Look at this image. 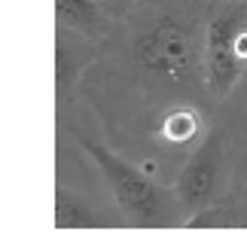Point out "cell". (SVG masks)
<instances>
[{"label": "cell", "mask_w": 247, "mask_h": 250, "mask_svg": "<svg viewBox=\"0 0 247 250\" xmlns=\"http://www.w3.org/2000/svg\"><path fill=\"white\" fill-rule=\"evenodd\" d=\"M247 67V6L241 0H217L205 19L202 70L217 98H226Z\"/></svg>", "instance_id": "6da1fadb"}, {"label": "cell", "mask_w": 247, "mask_h": 250, "mask_svg": "<svg viewBox=\"0 0 247 250\" xmlns=\"http://www.w3.org/2000/svg\"><path fill=\"white\" fill-rule=\"evenodd\" d=\"M226 210L217 205H207L202 210H192V217L186 220L189 229H220V226H232V217H223Z\"/></svg>", "instance_id": "52a82bcc"}, {"label": "cell", "mask_w": 247, "mask_h": 250, "mask_svg": "<svg viewBox=\"0 0 247 250\" xmlns=\"http://www.w3.org/2000/svg\"><path fill=\"white\" fill-rule=\"evenodd\" d=\"M55 16L61 28L70 31L95 34L101 28V12H98L95 0H55Z\"/></svg>", "instance_id": "8992f818"}, {"label": "cell", "mask_w": 247, "mask_h": 250, "mask_svg": "<svg viewBox=\"0 0 247 250\" xmlns=\"http://www.w3.org/2000/svg\"><path fill=\"white\" fill-rule=\"evenodd\" d=\"M229 153L223 131L211 128L205 141L195 146V153L183 165L180 177L174 183V195L186 210H202L207 205H217V198L229 186Z\"/></svg>", "instance_id": "277c9868"}, {"label": "cell", "mask_w": 247, "mask_h": 250, "mask_svg": "<svg viewBox=\"0 0 247 250\" xmlns=\"http://www.w3.org/2000/svg\"><path fill=\"white\" fill-rule=\"evenodd\" d=\"M80 144L98 165V171H101V177L107 180V186H110V192H113V198L119 202V208L125 210L138 226H165L168 214H171V202H168L162 186L153 183L134 165H128L113 149L95 144L89 137H82Z\"/></svg>", "instance_id": "7a4b0ae2"}, {"label": "cell", "mask_w": 247, "mask_h": 250, "mask_svg": "<svg viewBox=\"0 0 247 250\" xmlns=\"http://www.w3.org/2000/svg\"><path fill=\"white\" fill-rule=\"evenodd\" d=\"M55 226L58 229H95L101 220L95 217V208L82 195L70 189H58L55 195Z\"/></svg>", "instance_id": "5b68a950"}, {"label": "cell", "mask_w": 247, "mask_h": 250, "mask_svg": "<svg viewBox=\"0 0 247 250\" xmlns=\"http://www.w3.org/2000/svg\"><path fill=\"white\" fill-rule=\"evenodd\" d=\"M165 137L168 141H186V137H192L195 134V116L192 113H171L168 119H165Z\"/></svg>", "instance_id": "ba28073f"}, {"label": "cell", "mask_w": 247, "mask_h": 250, "mask_svg": "<svg viewBox=\"0 0 247 250\" xmlns=\"http://www.w3.org/2000/svg\"><path fill=\"white\" fill-rule=\"evenodd\" d=\"M141 67L168 83H189L199 70V43L189 28L174 19H162L146 28L134 43Z\"/></svg>", "instance_id": "3957f363"}]
</instances>
